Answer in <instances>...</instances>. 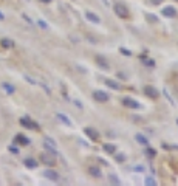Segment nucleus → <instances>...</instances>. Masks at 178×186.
<instances>
[{"label": "nucleus", "mask_w": 178, "mask_h": 186, "mask_svg": "<svg viewBox=\"0 0 178 186\" xmlns=\"http://www.w3.org/2000/svg\"><path fill=\"white\" fill-rule=\"evenodd\" d=\"M163 16H166V17H175L176 16V9H175V6H164L163 8Z\"/></svg>", "instance_id": "12"}, {"label": "nucleus", "mask_w": 178, "mask_h": 186, "mask_svg": "<svg viewBox=\"0 0 178 186\" xmlns=\"http://www.w3.org/2000/svg\"><path fill=\"white\" fill-rule=\"evenodd\" d=\"M14 143L16 144H20V146H28V144H31V140L27 138L25 135H22V133H19V135L14 136Z\"/></svg>", "instance_id": "8"}, {"label": "nucleus", "mask_w": 178, "mask_h": 186, "mask_svg": "<svg viewBox=\"0 0 178 186\" xmlns=\"http://www.w3.org/2000/svg\"><path fill=\"white\" fill-rule=\"evenodd\" d=\"M115 160H116L118 163H122V161H125V155H124V154H118V155L115 157Z\"/></svg>", "instance_id": "25"}, {"label": "nucleus", "mask_w": 178, "mask_h": 186, "mask_svg": "<svg viewBox=\"0 0 178 186\" xmlns=\"http://www.w3.org/2000/svg\"><path fill=\"white\" fill-rule=\"evenodd\" d=\"M74 104L78 106V109H82V104H81V101H74Z\"/></svg>", "instance_id": "33"}, {"label": "nucleus", "mask_w": 178, "mask_h": 186, "mask_svg": "<svg viewBox=\"0 0 178 186\" xmlns=\"http://www.w3.org/2000/svg\"><path fill=\"white\" fill-rule=\"evenodd\" d=\"M147 149H146V152H147V155L150 157V158H154V157H157V151H154V149H150L149 146H146Z\"/></svg>", "instance_id": "24"}, {"label": "nucleus", "mask_w": 178, "mask_h": 186, "mask_svg": "<svg viewBox=\"0 0 178 186\" xmlns=\"http://www.w3.org/2000/svg\"><path fill=\"white\" fill-rule=\"evenodd\" d=\"M146 184H149V186H157V181H155L154 178H150V177H149V178L146 180Z\"/></svg>", "instance_id": "26"}, {"label": "nucleus", "mask_w": 178, "mask_h": 186, "mask_svg": "<svg viewBox=\"0 0 178 186\" xmlns=\"http://www.w3.org/2000/svg\"><path fill=\"white\" fill-rule=\"evenodd\" d=\"M25 79H27V81H28L30 84H36V81H34L33 78H30V76H25Z\"/></svg>", "instance_id": "29"}, {"label": "nucleus", "mask_w": 178, "mask_h": 186, "mask_svg": "<svg viewBox=\"0 0 178 186\" xmlns=\"http://www.w3.org/2000/svg\"><path fill=\"white\" fill-rule=\"evenodd\" d=\"M43 177L48 178V180H51V181H57V180L61 178L59 174H57L54 169H46V171H43Z\"/></svg>", "instance_id": "9"}, {"label": "nucleus", "mask_w": 178, "mask_h": 186, "mask_svg": "<svg viewBox=\"0 0 178 186\" xmlns=\"http://www.w3.org/2000/svg\"><path fill=\"white\" fill-rule=\"evenodd\" d=\"M37 25H39L42 30H46V28H48V25H46V23H45L43 20H37Z\"/></svg>", "instance_id": "27"}, {"label": "nucleus", "mask_w": 178, "mask_h": 186, "mask_svg": "<svg viewBox=\"0 0 178 186\" xmlns=\"http://www.w3.org/2000/svg\"><path fill=\"white\" fill-rule=\"evenodd\" d=\"M143 91H144V95L149 96L150 99H157V98L160 96L158 90H157L155 87H152V85H144V87H143Z\"/></svg>", "instance_id": "5"}, {"label": "nucleus", "mask_w": 178, "mask_h": 186, "mask_svg": "<svg viewBox=\"0 0 178 186\" xmlns=\"http://www.w3.org/2000/svg\"><path fill=\"white\" fill-rule=\"evenodd\" d=\"M88 172H90V175H93V177H96V178H101V177H102V172L99 171L98 166H90V168H88Z\"/></svg>", "instance_id": "13"}, {"label": "nucleus", "mask_w": 178, "mask_h": 186, "mask_svg": "<svg viewBox=\"0 0 178 186\" xmlns=\"http://www.w3.org/2000/svg\"><path fill=\"white\" fill-rule=\"evenodd\" d=\"M23 165L27 166L28 169H36V168L39 166V161L34 160V158H31V157H28V158H25V160H23Z\"/></svg>", "instance_id": "11"}, {"label": "nucleus", "mask_w": 178, "mask_h": 186, "mask_svg": "<svg viewBox=\"0 0 178 186\" xmlns=\"http://www.w3.org/2000/svg\"><path fill=\"white\" fill-rule=\"evenodd\" d=\"M85 17H87L90 22H93V23H99V22H101L99 16H96V14L91 13V11H87V13H85Z\"/></svg>", "instance_id": "15"}, {"label": "nucleus", "mask_w": 178, "mask_h": 186, "mask_svg": "<svg viewBox=\"0 0 178 186\" xmlns=\"http://www.w3.org/2000/svg\"><path fill=\"white\" fill-rule=\"evenodd\" d=\"M119 51H121L122 54H125V56H132V51H129V50H125V48H119Z\"/></svg>", "instance_id": "28"}, {"label": "nucleus", "mask_w": 178, "mask_h": 186, "mask_svg": "<svg viewBox=\"0 0 178 186\" xmlns=\"http://www.w3.org/2000/svg\"><path fill=\"white\" fill-rule=\"evenodd\" d=\"M106 85L110 87V88H113V90H119L121 88V84L116 82L115 79H106Z\"/></svg>", "instance_id": "16"}, {"label": "nucleus", "mask_w": 178, "mask_h": 186, "mask_svg": "<svg viewBox=\"0 0 178 186\" xmlns=\"http://www.w3.org/2000/svg\"><path fill=\"white\" fill-rule=\"evenodd\" d=\"M135 140H136V141H138L139 144H143V146H149V140H147L144 135H141V133H136Z\"/></svg>", "instance_id": "18"}, {"label": "nucleus", "mask_w": 178, "mask_h": 186, "mask_svg": "<svg viewBox=\"0 0 178 186\" xmlns=\"http://www.w3.org/2000/svg\"><path fill=\"white\" fill-rule=\"evenodd\" d=\"M113 11H115V14L119 19H129L130 17V11H129V8H127L124 3H116L113 6Z\"/></svg>", "instance_id": "1"}, {"label": "nucleus", "mask_w": 178, "mask_h": 186, "mask_svg": "<svg viewBox=\"0 0 178 186\" xmlns=\"http://www.w3.org/2000/svg\"><path fill=\"white\" fill-rule=\"evenodd\" d=\"M109 180H110V183H112V184H121L119 177H118V175H115V174H112V175L109 177Z\"/></svg>", "instance_id": "22"}, {"label": "nucleus", "mask_w": 178, "mask_h": 186, "mask_svg": "<svg viewBox=\"0 0 178 186\" xmlns=\"http://www.w3.org/2000/svg\"><path fill=\"white\" fill-rule=\"evenodd\" d=\"M91 96H93V99H96L98 102H107V101L110 99L109 93H107V91H102V90H95V91L91 93Z\"/></svg>", "instance_id": "4"}, {"label": "nucleus", "mask_w": 178, "mask_h": 186, "mask_svg": "<svg viewBox=\"0 0 178 186\" xmlns=\"http://www.w3.org/2000/svg\"><path fill=\"white\" fill-rule=\"evenodd\" d=\"M150 2H152V3H155V5H160V3H161V0H150Z\"/></svg>", "instance_id": "34"}, {"label": "nucleus", "mask_w": 178, "mask_h": 186, "mask_svg": "<svg viewBox=\"0 0 178 186\" xmlns=\"http://www.w3.org/2000/svg\"><path fill=\"white\" fill-rule=\"evenodd\" d=\"M0 43H2L3 48H13V46H14V42H13L11 39H6V37L0 40Z\"/></svg>", "instance_id": "20"}, {"label": "nucleus", "mask_w": 178, "mask_h": 186, "mask_svg": "<svg viewBox=\"0 0 178 186\" xmlns=\"http://www.w3.org/2000/svg\"><path fill=\"white\" fill-rule=\"evenodd\" d=\"M40 161L43 163L45 166L53 168V166L56 165V157H54V154H51V152H43V154H40Z\"/></svg>", "instance_id": "2"}, {"label": "nucleus", "mask_w": 178, "mask_h": 186, "mask_svg": "<svg viewBox=\"0 0 178 186\" xmlns=\"http://www.w3.org/2000/svg\"><path fill=\"white\" fill-rule=\"evenodd\" d=\"M0 20H5V16H3L2 13H0Z\"/></svg>", "instance_id": "36"}, {"label": "nucleus", "mask_w": 178, "mask_h": 186, "mask_svg": "<svg viewBox=\"0 0 178 186\" xmlns=\"http://www.w3.org/2000/svg\"><path fill=\"white\" fill-rule=\"evenodd\" d=\"M122 106L127 107V109H133V110L141 109V104H139L138 101L132 99V98H124V99H122Z\"/></svg>", "instance_id": "6"}, {"label": "nucleus", "mask_w": 178, "mask_h": 186, "mask_svg": "<svg viewBox=\"0 0 178 186\" xmlns=\"http://www.w3.org/2000/svg\"><path fill=\"white\" fill-rule=\"evenodd\" d=\"M20 124L25 127V129H30V130H40V126L37 123H34L33 120L27 118V116H23V118H20Z\"/></svg>", "instance_id": "3"}, {"label": "nucleus", "mask_w": 178, "mask_h": 186, "mask_svg": "<svg viewBox=\"0 0 178 186\" xmlns=\"http://www.w3.org/2000/svg\"><path fill=\"white\" fill-rule=\"evenodd\" d=\"M95 62L102 68V70H109L110 68V65H109V62H107V59L104 58V56H95Z\"/></svg>", "instance_id": "10"}, {"label": "nucleus", "mask_w": 178, "mask_h": 186, "mask_svg": "<svg viewBox=\"0 0 178 186\" xmlns=\"http://www.w3.org/2000/svg\"><path fill=\"white\" fill-rule=\"evenodd\" d=\"M84 133L91 140V141H98V140H99V132L96 129H93V127H85L84 129Z\"/></svg>", "instance_id": "7"}, {"label": "nucleus", "mask_w": 178, "mask_h": 186, "mask_svg": "<svg viewBox=\"0 0 178 186\" xmlns=\"http://www.w3.org/2000/svg\"><path fill=\"white\" fill-rule=\"evenodd\" d=\"M135 171H136V172H143V171H144V168H143V166H136V168H135Z\"/></svg>", "instance_id": "32"}, {"label": "nucleus", "mask_w": 178, "mask_h": 186, "mask_svg": "<svg viewBox=\"0 0 178 186\" xmlns=\"http://www.w3.org/2000/svg\"><path fill=\"white\" fill-rule=\"evenodd\" d=\"M9 152H13V154H19V149H17V147H13V146H11V147H9Z\"/></svg>", "instance_id": "30"}, {"label": "nucleus", "mask_w": 178, "mask_h": 186, "mask_svg": "<svg viewBox=\"0 0 178 186\" xmlns=\"http://www.w3.org/2000/svg\"><path fill=\"white\" fill-rule=\"evenodd\" d=\"M102 149H104V152H107V154H115V152H116V146L112 144V143H106V144L102 146Z\"/></svg>", "instance_id": "17"}, {"label": "nucleus", "mask_w": 178, "mask_h": 186, "mask_svg": "<svg viewBox=\"0 0 178 186\" xmlns=\"http://www.w3.org/2000/svg\"><path fill=\"white\" fill-rule=\"evenodd\" d=\"M2 87H3V90L8 93V95H13V93L16 91V87H14V85H11L9 82H3V84H2Z\"/></svg>", "instance_id": "19"}, {"label": "nucleus", "mask_w": 178, "mask_h": 186, "mask_svg": "<svg viewBox=\"0 0 178 186\" xmlns=\"http://www.w3.org/2000/svg\"><path fill=\"white\" fill-rule=\"evenodd\" d=\"M43 147H45L48 152L54 154V155H56V152H57V151H56V146H51V144H48V143H45V141H43Z\"/></svg>", "instance_id": "21"}, {"label": "nucleus", "mask_w": 178, "mask_h": 186, "mask_svg": "<svg viewBox=\"0 0 178 186\" xmlns=\"http://www.w3.org/2000/svg\"><path fill=\"white\" fill-rule=\"evenodd\" d=\"M39 2H42V3H51V0H39Z\"/></svg>", "instance_id": "35"}, {"label": "nucleus", "mask_w": 178, "mask_h": 186, "mask_svg": "<svg viewBox=\"0 0 178 186\" xmlns=\"http://www.w3.org/2000/svg\"><path fill=\"white\" fill-rule=\"evenodd\" d=\"M175 2H178V0H175Z\"/></svg>", "instance_id": "37"}, {"label": "nucleus", "mask_w": 178, "mask_h": 186, "mask_svg": "<svg viewBox=\"0 0 178 186\" xmlns=\"http://www.w3.org/2000/svg\"><path fill=\"white\" fill-rule=\"evenodd\" d=\"M56 116H57V120H59L61 123H64L65 126H70V127L73 126V124H71V121H70V118H68L67 115H64V113H57Z\"/></svg>", "instance_id": "14"}, {"label": "nucleus", "mask_w": 178, "mask_h": 186, "mask_svg": "<svg viewBox=\"0 0 178 186\" xmlns=\"http://www.w3.org/2000/svg\"><path fill=\"white\" fill-rule=\"evenodd\" d=\"M22 17H23V19H25V20H27V22H28V23H33V20H31V19H30V17H28V16H27V14H23V16H22Z\"/></svg>", "instance_id": "31"}, {"label": "nucleus", "mask_w": 178, "mask_h": 186, "mask_svg": "<svg viewBox=\"0 0 178 186\" xmlns=\"http://www.w3.org/2000/svg\"><path fill=\"white\" fill-rule=\"evenodd\" d=\"M146 17H147V20H149L150 23H155V22H158V17H157L155 14H150V13H147V14H146Z\"/></svg>", "instance_id": "23"}]
</instances>
